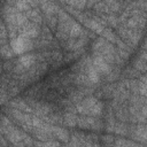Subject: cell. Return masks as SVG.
I'll return each instance as SVG.
<instances>
[{
	"instance_id": "1",
	"label": "cell",
	"mask_w": 147,
	"mask_h": 147,
	"mask_svg": "<svg viewBox=\"0 0 147 147\" xmlns=\"http://www.w3.org/2000/svg\"><path fill=\"white\" fill-rule=\"evenodd\" d=\"M75 108H76V111L79 113L80 115H90V116L98 117L102 114L103 105L99 99L90 95V96L83 98L79 102L75 103Z\"/></svg>"
},
{
	"instance_id": "2",
	"label": "cell",
	"mask_w": 147,
	"mask_h": 147,
	"mask_svg": "<svg viewBox=\"0 0 147 147\" xmlns=\"http://www.w3.org/2000/svg\"><path fill=\"white\" fill-rule=\"evenodd\" d=\"M10 47L15 54H23L25 52H30L34 48L33 39L18 36L15 39L10 40Z\"/></svg>"
},
{
	"instance_id": "3",
	"label": "cell",
	"mask_w": 147,
	"mask_h": 147,
	"mask_svg": "<svg viewBox=\"0 0 147 147\" xmlns=\"http://www.w3.org/2000/svg\"><path fill=\"white\" fill-rule=\"evenodd\" d=\"M92 65L95 68V70L100 74V76H107L110 70H111V67L108 62H106L101 56L99 55H93L92 57Z\"/></svg>"
},
{
	"instance_id": "4",
	"label": "cell",
	"mask_w": 147,
	"mask_h": 147,
	"mask_svg": "<svg viewBox=\"0 0 147 147\" xmlns=\"http://www.w3.org/2000/svg\"><path fill=\"white\" fill-rule=\"evenodd\" d=\"M52 134H53L54 138H56V139H59V140H61V141H63V142L68 141L69 138H70L69 132H68L65 129L59 127V126H56V125H54V124H52Z\"/></svg>"
},
{
	"instance_id": "5",
	"label": "cell",
	"mask_w": 147,
	"mask_h": 147,
	"mask_svg": "<svg viewBox=\"0 0 147 147\" xmlns=\"http://www.w3.org/2000/svg\"><path fill=\"white\" fill-rule=\"evenodd\" d=\"M40 7H41V10L45 15H53V14L59 13V10H60V7L57 6V3H55L52 0H48L45 3H41Z\"/></svg>"
},
{
	"instance_id": "6",
	"label": "cell",
	"mask_w": 147,
	"mask_h": 147,
	"mask_svg": "<svg viewBox=\"0 0 147 147\" xmlns=\"http://www.w3.org/2000/svg\"><path fill=\"white\" fill-rule=\"evenodd\" d=\"M37 61V57H36V54L31 53V54H26V55H22L17 59V62L20 64H22L24 67V69H29L30 67H32V64Z\"/></svg>"
},
{
	"instance_id": "7",
	"label": "cell",
	"mask_w": 147,
	"mask_h": 147,
	"mask_svg": "<svg viewBox=\"0 0 147 147\" xmlns=\"http://www.w3.org/2000/svg\"><path fill=\"white\" fill-rule=\"evenodd\" d=\"M62 124L65 126H70L74 127L77 125V116L75 113L71 111H67L63 116H62Z\"/></svg>"
},
{
	"instance_id": "8",
	"label": "cell",
	"mask_w": 147,
	"mask_h": 147,
	"mask_svg": "<svg viewBox=\"0 0 147 147\" xmlns=\"http://www.w3.org/2000/svg\"><path fill=\"white\" fill-rule=\"evenodd\" d=\"M133 68L136 70H138L139 72H145L146 71V52H145V49L141 52L140 56H138V59L134 61Z\"/></svg>"
},
{
	"instance_id": "9",
	"label": "cell",
	"mask_w": 147,
	"mask_h": 147,
	"mask_svg": "<svg viewBox=\"0 0 147 147\" xmlns=\"http://www.w3.org/2000/svg\"><path fill=\"white\" fill-rule=\"evenodd\" d=\"M84 34V30L82 28V25L78 23V22H74L72 23V26L70 29V32H69V38H78L80 36Z\"/></svg>"
},
{
	"instance_id": "10",
	"label": "cell",
	"mask_w": 147,
	"mask_h": 147,
	"mask_svg": "<svg viewBox=\"0 0 147 147\" xmlns=\"http://www.w3.org/2000/svg\"><path fill=\"white\" fill-rule=\"evenodd\" d=\"M0 55H1L2 59L8 60V59L14 57L15 53L13 52L10 45H8V42H7V44H3V45H0Z\"/></svg>"
},
{
	"instance_id": "11",
	"label": "cell",
	"mask_w": 147,
	"mask_h": 147,
	"mask_svg": "<svg viewBox=\"0 0 147 147\" xmlns=\"http://www.w3.org/2000/svg\"><path fill=\"white\" fill-rule=\"evenodd\" d=\"M127 131H129V125H126L124 122L119 121V123H115L114 132L117 136H127Z\"/></svg>"
},
{
	"instance_id": "12",
	"label": "cell",
	"mask_w": 147,
	"mask_h": 147,
	"mask_svg": "<svg viewBox=\"0 0 147 147\" xmlns=\"http://www.w3.org/2000/svg\"><path fill=\"white\" fill-rule=\"evenodd\" d=\"M101 37L103 38V39H106L107 41H109V42H111V44H115L116 42V40H117V38H118V36L116 34V33H114L110 29H103V31L101 32Z\"/></svg>"
},
{
	"instance_id": "13",
	"label": "cell",
	"mask_w": 147,
	"mask_h": 147,
	"mask_svg": "<svg viewBox=\"0 0 147 147\" xmlns=\"http://www.w3.org/2000/svg\"><path fill=\"white\" fill-rule=\"evenodd\" d=\"M45 21H46V25H47V28H48L51 31H54V30L56 29V24H57V16H56V14H53V15H46Z\"/></svg>"
},
{
	"instance_id": "14",
	"label": "cell",
	"mask_w": 147,
	"mask_h": 147,
	"mask_svg": "<svg viewBox=\"0 0 147 147\" xmlns=\"http://www.w3.org/2000/svg\"><path fill=\"white\" fill-rule=\"evenodd\" d=\"M94 10L98 11V13H101V14H111L110 13V9L108 7V5L105 3V1H96L93 6Z\"/></svg>"
},
{
	"instance_id": "15",
	"label": "cell",
	"mask_w": 147,
	"mask_h": 147,
	"mask_svg": "<svg viewBox=\"0 0 147 147\" xmlns=\"http://www.w3.org/2000/svg\"><path fill=\"white\" fill-rule=\"evenodd\" d=\"M114 145H125V146H136L138 145V142H133V141H130V140H124V139H117L114 140Z\"/></svg>"
},
{
	"instance_id": "16",
	"label": "cell",
	"mask_w": 147,
	"mask_h": 147,
	"mask_svg": "<svg viewBox=\"0 0 147 147\" xmlns=\"http://www.w3.org/2000/svg\"><path fill=\"white\" fill-rule=\"evenodd\" d=\"M114 137L113 136H110V134H106V136H103L102 137V141H103V144L105 145H110V144H114Z\"/></svg>"
},
{
	"instance_id": "17",
	"label": "cell",
	"mask_w": 147,
	"mask_h": 147,
	"mask_svg": "<svg viewBox=\"0 0 147 147\" xmlns=\"http://www.w3.org/2000/svg\"><path fill=\"white\" fill-rule=\"evenodd\" d=\"M38 1H39V3L41 5V3H45V2H47L48 0H38Z\"/></svg>"
},
{
	"instance_id": "18",
	"label": "cell",
	"mask_w": 147,
	"mask_h": 147,
	"mask_svg": "<svg viewBox=\"0 0 147 147\" xmlns=\"http://www.w3.org/2000/svg\"><path fill=\"white\" fill-rule=\"evenodd\" d=\"M1 70H2V63L0 62V72H1Z\"/></svg>"
}]
</instances>
